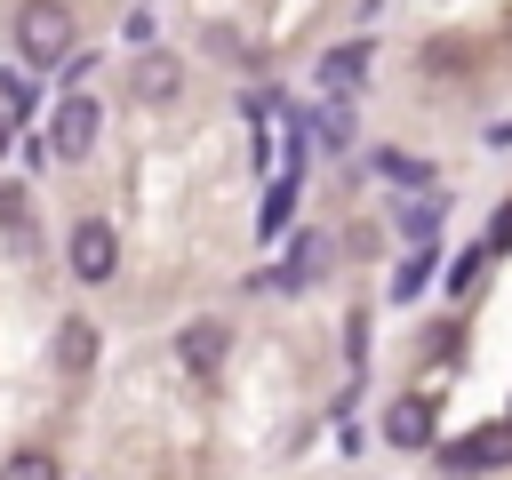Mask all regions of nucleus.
<instances>
[{
	"instance_id": "nucleus-1",
	"label": "nucleus",
	"mask_w": 512,
	"mask_h": 480,
	"mask_svg": "<svg viewBox=\"0 0 512 480\" xmlns=\"http://www.w3.org/2000/svg\"><path fill=\"white\" fill-rule=\"evenodd\" d=\"M16 48H24V64H64V56H72V16H64V0H24V8H16Z\"/></svg>"
},
{
	"instance_id": "nucleus-2",
	"label": "nucleus",
	"mask_w": 512,
	"mask_h": 480,
	"mask_svg": "<svg viewBox=\"0 0 512 480\" xmlns=\"http://www.w3.org/2000/svg\"><path fill=\"white\" fill-rule=\"evenodd\" d=\"M488 464H512V424H480L440 448V472H488Z\"/></svg>"
},
{
	"instance_id": "nucleus-3",
	"label": "nucleus",
	"mask_w": 512,
	"mask_h": 480,
	"mask_svg": "<svg viewBox=\"0 0 512 480\" xmlns=\"http://www.w3.org/2000/svg\"><path fill=\"white\" fill-rule=\"evenodd\" d=\"M88 144H96V104L88 96H64L48 112V152L56 160H88Z\"/></svg>"
},
{
	"instance_id": "nucleus-4",
	"label": "nucleus",
	"mask_w": 512,
	"mask_h": 480,
	"mask_svg": "<svg viewBox=\"0 0 512 480\" xmlns=\"http://www.w3.org/2000/svg\"><path fill=\"white\" fill-rule=\"evenodd\" d=\"M112 264H120V240H112V224H104V216L72 224V280H112Z\"/></svg>"
},
{
	"instance_id": "nucleus-5",
	"label": "nucleus",
	"mask_w": 512,
	"mask_h": 480,
	"mask_svg": "<svg viewBox=\"0 0 512 480\" xmlns=\"http://www.w3.org/2000/svg\"><path fill=\"white\" fill-rule=\"evenodd\" d=\"M328 256H336V248H328L320 232H296V248H288V264H280V272H256V280H272V288H312V280L328 272Z\"/></svg>"
},
{
	"instance_id": "nucleus-6",
	"label": "nucleus",
	"mask_w": 512,
	"mask_h": 480,
	"mask_svg": "<svg viewBox=\"0 0 512 480\" xmlns=\"http://www.w3.org/2000/svg\"><path fill=\"white\" fill-rule=\"evenodd\" d=\"M224 344H232L224 320H192V328L176 336V360H184L192 376H216V368H224Z\"/></svg>"
},
{
	"instance_id": "nucleus-7",
	"label": "nucleus",
	"mask_w": 512,
	"mask_h": 480,
	"mask_svg": "<svg viewBox=\"0 0 512 480\" xmlns=\"http://www.w3.org/2000/svg\"><path fill=\"white\" fill-rule=\"evenodd\" d=\"M384 440H392V448H432V400H424V392L392 400V408H384Z\"/></svg>"
},
{
	"instance_id": "nucleus-8",
	"label": "nucleus",
	"mask_w": 512,
	"mask_h": 480,
	"mask_svg": "<svg viewBox=\"0 0 512 480\" xmlns=\"http://www.w3.org/2000/svg\"><path fill=\"white\" fill-rule=\"evenodd\" d=\"M128 88H136V96H144V104H168V96H176V88H184V64H176V56H160V48H152V56H136V64H128Z\"/></svg>"
},
{
	"instance_id": "nucleus-9",
	"label": "nucleus",
	"mask_w": 512,
	"mask_h": 480,
	"mask_svg": "<svg viewBox=\"0 0 512 480\" xmlns=\"http://www.w3.org/2000/svg\"><path fill=\"white\" fill-rule=\"evenodd\" d=\"M360 80H368V40H352V48H328V56H320V88H328V96H352Z\"/></svg>"
},
{
	"instance_id": "nucleus-10",
	"label": "nucleus",
	"mask_w": 512,
	"mask_h": 480,
	"mask_svg": "<svg viewBox=\"0 0 512 480\" xmlns=\"http://www.w3.org/2000/svg\"><path fill=\"white\" fill-rule=\"evenodd\" d=\"M88 360H96V328H88V320H64V328H56V368L80 376Z\"/></svg>"
},
{
	"instance_id": "nucleus-11",
	"label": "nucleus",
	"mask_w": 512,
	"mask_h": 480,
	"mask_svg": "<svg viewBox=\"0 0 512 480\" xmlns=\"http://www.w3.org/2000/svg\"><path fill=\"white\" fill-rule=\"evenodd\" d=\"M0 480H64V464H56L48 448H16V456L0 464Z\"/></svg>"
},
{
	"instance_id": "nucleus-12",
	"label": "nucleus",
	"mask_w": 512,
	"mask_h": 480,
	"mask_svg": "<svg viewBox=\"0 0 512 480\" xmlns=\"http://www.w3.org/2000/svg\"><path fill=\"white\" fill-rule=\"evenodd\" d=\"M352 136V112H344V96H328V112H312V144H344Z\"/></svg>"
},
{
	"instance_id": "nucleus-13",
	"label": "nucleus",
	"mask_w": 512,
	"mask_h": 480,
	"mask_svg": "<svg viewBox=\"0 0 512 480\" xmlns=\"http://www.w3.org/2000/svg\"><path fill=\"white\" fill-rule=\"evenodd\" d=\"M288 200H296V184H288V176H280V184H272V200H264V216H256V224H264V232H280V224H288Z\"/></svg>"
},
{
	"instance_id": "nucleus-14",
	"label": "nucleus",
	"mask_w": 512,
	"mask_h": 480,
	"mask_svg": "<svg viewBox=\"0 0 512 480\" xmlns=\"http://www.w3.org/2000/svg\"><path fill=\"white\" fill-rule=\"evenodd\" d=\"M424 280H432V264H424V256H408V264H400V280H392V296H400V304H408V296H416V288H424Z\"/></svg>"
},
{
	"instance_id": "nucleus-15",
	"label": "nucleus",
	"mask_w": 512,
	"mask_h": 480,
	"mask_svg": "<svg viewBox=\"0 0 512 480\" xmlns=\"http://www.w3.org/2000/svg\"><path fill=\"white\" fill-rule=\"evenodd\" d=\"M504 240H512V200H504V208H496V224H488V248H504Z\"/></svg>"
},
{
	"instance_id": "nucleus-16",
	"label": "nucleus",
	"mask_w": 512,
	"mask_h": 480,
	"mask_svg": "<svg viewBox=\"0 0 512 480\" xmlns=\"http://www.w3.org/2000/svg\"><path fill=\"white\" fill-rule=\"evenodd\" d=\"M16 208H24V200H16V192H0V224H8V216H16Z\"/></svg>"
},
{
	"instance_id": "nucleus-17",
	"label": "nucleus",
	"mask_w": 512,
	"mask_h": 480,
	"mask_svg": "<svg viewBox=\"0 0 512 480\" xmlns=\"http://www.w3.org/2000/svg\"><path fill=\"white\" fill-rule=\"evenodd\" d=\"M8 136H16V128H8V112H0V152H8Z\"/></svg>"
}]
</instances>
